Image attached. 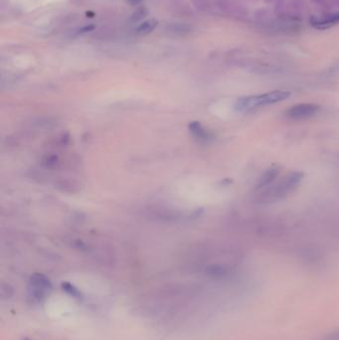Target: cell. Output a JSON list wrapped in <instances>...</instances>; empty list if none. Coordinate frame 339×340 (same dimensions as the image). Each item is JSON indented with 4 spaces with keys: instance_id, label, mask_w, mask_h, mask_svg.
<instances>
[{
    "instance_id": "9",
    "label": "cell",
    "mask_w": 339,
    "mask_h": 340,
    "mask_svg": "<svg viewBox=\"0 0 339 340\" xmlns=\"http://www.w3.org/2000/svg\"><path fill=\"white\" fill-rule=\"evenodd\" d=\"M191 128H192V131H194L199 138H201V139H208L209 138L208 132L204 128H202V126L199 123H194Z\"/></svg>"
},
{
    "instance_id": "3",
    "label": "cell",
    "mask_w": 339,
    "mask_h": 340,
    "mask_svg": "<svg viewBox=\"0 0 339 340\" xmlns=\"http://www.w3.org/2000/svg\"><path fill=\"white\" fill-rule=\"evenodd\" d=\"M320 111V106L316 104H299L286 113V115L294 120H302L316 115Z\"/></svg>"
},
{
    "instance_id": "7",
    "label": "cell",
    "mask_w": 339,
    "mask_h": 340,
    "mask_svg": "<svg viewBox=\"0 0 339 340\" xmlns=\"http://www.w3.org/2000/svg\"><path fill=\"white\" fill-rule=\"evenodd\" d=\"M156 26H157V21L154 19H149V20H146L143 23H141L137 27L136 32L140 35H146V34H149L150 32H152Z\"/></svg>"
},
{
    "instance_id": "2",
    "label": "cell",
    "mask_w": 339,
    "mask_h": 340,
    "mask_svg": "<svg viewBox=\"0 0 339 340\" xmlns=\"http://www.w3.org/2000/svg\"><path fill=\"white\" fill-rule=\"evenodd\" d=\"M29 295L36 302L43 301L51 292L52 284L48 278L41 274H35L29 281Z\"/></svg>"
},
{
    "instance_id": "1",
    "label": "cell",
    "mask_w": 339,
    "mask_h": 340,
    "mask_svg": "<svg viewBox=\"0 0 339 340\" xmlns=\"http://www.w3.org/2000/svg\"><path fill=\"white\" fill-rule=\"evenodd\" d=\"M304 173L301 171H294L287 174L277 185L271 187L263 196L265 202H274L282 199L292 193L302 182Z\"/></svg>"
},
{
    "instance_id": "5",
    "label": "cell",
    "mask_w": 339,
    "mask_h": 340,
    "mask_svg": "<svg viewBox=\"0 0 339 340\" xmlns=\"http://www.w3.org/2000/svg\"><path fill=\"white\" fill-rule=\"evenodd\" d=\"M338 23H339V12L312 19V25L318 29H327L337 25Z\"/></svg>"
},
{
    "instance_id": "11",
    "label": "cell",
    "mask_w": 339,
    "mask_h": 340,
    "mask_svg": "<svg viewBox=\"0 0 339 340\" xmlns=\"http://www.w3.org/2000/svg\"><path fill=\"white\" fill-rule=\"evenodd\" d=\"M94 29H95V26H94V25H90V26H86V27L82 28V29L80 30V32H81V33H85V32L92 31V30H94Z\"/></svg>"
},
{
    "instance_id": "10",
    "label": "cell",
    "mask_w": 339,
    "mask_h": 340,
    "mask_svg": "<svg viewBox=\"0 0 339 340\" xmlns=\"http://www.w3.org/2000/svg\"><path fill=\"white\" fill-rule=\"evenodd\" d=\"M318 340H339V328L329 332Z\"/></svg>"
},
{
    "instance_id": "6",
    "label": "cell",
    "mask_w": 339,
    "mask_h": 340,
    "mask_svg": "<svg viewBox=\"0 0 339 340\" xmlns=\"http://www.w3.org/2000/svg\"><path fill=\"white\" fill-rule=\"evenodd\" d=\"M279 174H280V168L279 167L273 166V167L269 168L260 177V179H259V181L257 183V188L261 189V188H265V187L270 186L277 179Z\"/></svg>"
},
{
    "instance_id": "13",
    "label": "cell",
    "mask_w": 339,
    "mask_h": 340,
    "mask_svg": "<svg viewBox=\"0 0 339 340\" xmlns=\"http://www.w3.org/2000/svg\"></svg>"
},
{
    "instance_id": "4",
    "label": "cell",
    "mask_w": 339,
    "mask_h": 340,
    "mask_svg": "<svg viewBox=\"0 0 339 340\" xmlns=\"http://www.w3.org/2000/svg\"><path fill=\"white\" fill-rule=\"evenodd\" d=\"M291 96L290 92L287 91H274L268 94H262L260 95V103L261 107L266 106V105H272V104H277L279 102L287 100Z\"/></svg>"
},
{
    "instance_id": "8",
    "label": "cell",
    "mask_w": 339,
    "mask_h": 340,
    "mask_svg": "<svg viewBox=\"0 0 339 340\" xmlns=\"http://www.w3.org/2000/svg\"><path fill=\"white\" fill-rule=\"evenodd\" d=\"M62 289H63V291L65 293H67L72 298L77 299V300H81L82 299V293L74 285H72L70 283H63L62 284Z\"/></svg>"
},
{
    "instance_id": "12",
    "label": "cell",
    "mask_w": 339,
    "mask_h": 340,
    "mask_svg": "<svg viewBox=\"0 0 339 340\" xmlns=\"http://www.w3.org/2000/svg\"><path fill=\"white\" fill-rule=\"evenodd\" d=\"M131 5H136V4H138V3H140L141 2V0H127Z\"/></svg>"
}]
</instances>
